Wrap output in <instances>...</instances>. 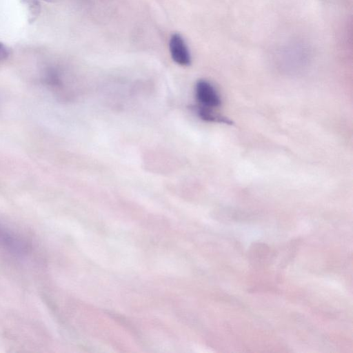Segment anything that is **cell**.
Instances as JSON below:
<instances>
[{"label":"cell","instance_id":"2","mask_svg":"<svg viewBox=\"0 0 353 353\" xmlns=\"http://www.w3.org/2000/svg\"><path fill=\"white\" fill-rule=\"evenodd\" d=\"M196 97L201 105L213 108L220 106L221 99L214 87L205 80H199L195 85Z\"/></svg>","mask_w":353,"mask_h":353},{"label":"cell","instance_id":"3","mask_svg":"<svg viewBox=\"0 0 353 353\" xmlns=\"http://www.w3.org/2000/svg\"><path fill=\"white\" fill-rule=\"evenodd\" d=\"M169 49L172 60L183 66L191 63V55L184 39L181 34H173L169 41Z\"/></svg>","mask_w":353,"mask_h":353},{"label":"cell","instance_id":"6","mask_svg":"<svg viewBox=\"0 0 353 353\" xmlns=\"http://www.w3.org/2000/svg\"><path fill=\"white\" fill-rule=\"evenodd\" d=\"M43 1H48V2H54V1H56L57 0H43Z\"/></svg>","mask_w":353,"mask_h":353},{"label":"cell","instance_id":"5","mask_svg":"<svg viewBox=\"0 0 353 353\" xmlns=\"http://www.w3.org/2000/svg\"><path fill=\"white\" fill-rule=\"evenodd\" d=\"M10 54L8 48L0 42V63L6 60Z\"/></svg>","mask_w":353,"mask_h":353},{"label":"cell","instance_id":"1","mask_svg":"<svg viewBox=\"0 0 353 353\" xmlns=\"http://www.w3.org/2000/svg\"><path fill=\"white\" fill-rule=\"evenodd\" d=\"M0 247L17 256L27 254L29 245L23 238L0 223Z\"/></svg>","mask_w":353,"mask_h":353},{"label":"cell","instance_id":"4","mask_svg":"<svg viewBox=\"0 0 353 353\" xmlns=\"http://www.w3.org/2000/svg\"><path fill=\"white\" fill-rule=\"evenodd\" d=\"M196 111L198 116L204 121L221 123L228 125H232L233 123L232 121L230 119L216 114L212 108L199 105L196 108Z\"/></svg>","mask_w":353,"mask_h":353}]
</instances>
